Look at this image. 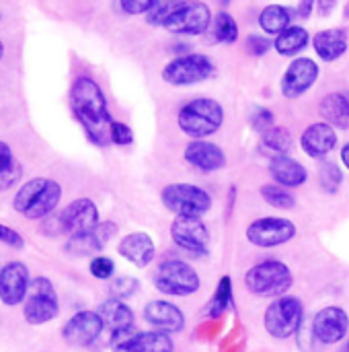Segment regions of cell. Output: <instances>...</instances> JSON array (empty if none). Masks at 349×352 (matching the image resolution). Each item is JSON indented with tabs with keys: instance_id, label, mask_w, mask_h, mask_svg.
Masks as SVG:
<instances>
[{
	"instance_id": "obj_42",
	"label": "cell",
	"mask_w": 349,
	"mask_h": 352,
	"mask_svg": "<svg viewBox=\"0 0 349 352\" xmlns=\"http://www.w3.org/2000/svg\"><path fill=\"white\" fill-rule=\"evenodd\" d=\"M119 6H121V10H125L130 14H142V12L148 14V10L154 6V0H121Z\"/></svg>"
},
{
	"instance_id": "obj_4",
	"label": "cell",
	"mask_w": 349,
	"mask_h": 352,
	"mask_svg": "<svg viewBox=\"0 0 349 352\" xmlns=\"http://www.w3.org/2000/svg\"><path fill=\"white\" fill-rule=\"evenodd\" d=\"M294 285L292 270L280 260H265L255 264L245 274V287L259 297H284Z\"/></svg>"
},
{
	"instance_id": "obj_48",
	"label": "cell",
	"mask_w": 349,
	"mask_h": 352,
	"mask_svg": "<svg viewBox=\"0 0 349 352\" xmlns=\"http://www.w3.org/2000/svg\"><path fill=\"white\" fill-rule=\"evenodd\" d=\"M2 56H4V43L0 41V60H2Z\"/></svg>"
},
{
	"instance_id": "obj_21",
	"label": "cell",
	"mask_w": 349,
	"mask_h": 352,
	"mask_svg": "<svg viewBox=\"0 0 349 352\" xmlns=\"http://www.w3.org/2000/svg\"><path fill=\"white\" fill-rule=\"evenodd\" d=\"M302 151L313 159H325L337 146V132L327 122L311 124L300 136Z\"/></svg>"
},
{
	"instance_id": "obj_2",
	"label": "cell",
	"mask_w": 349,
	"mask_h": 352,
	"mask_svg": "<svg viewBox=\"0 0 349 352\" xmlns=\"http://www.w3.org/2000/svg\"><path fill=\"white\" fill-rule=\"evenodd\" d=\"M60 200H62V186L58 182L49 177H35L19 188L12 206L19 214L37 221L53 212Z\"/></svg>"
},
{
	"instance_id": "obj_26",
	"label": "cell",
	"mask_w": 349,
	"mask_h": 352,
	"mask_svg": "<svg viewBox=\"0 0 349 352\" xmlns=\"http://www.w3.org/2000/svg\"><path fill=\"white\" fill-rule=\"evenodd\" d=\"M97 314L101 316V320H103V324H105V328H109L111 330V334L113 332H121V330H130V328H134V311H132V307L130 305H125L123 301H119V299H107V301H103L99 307H97Z\"/></svg>"
},
{
	"instance_id": "obj_18",
	"label": "cell",
	"mask_w": 349,
	"mask_h": 352,
	"mask_svg": "<svg viewBox=\"0 0 349 352\" xmlns=\"http://www.w3.org/2000/svg\"><path fill=\"white\" fill-rule=\"evenodd\" d=\"M31 289L29 270L23 262H8L0 270V301L8 307H14L25 301Z\"/></svg>"
},
{
	"instance_id": "obj_22",
	"label": "cell",
	"mask_w": 349,
	"mask_h": 352,
	"mask_svg": "<svg viewBox=\"0 0 349 352\" xmlns=\"http://www.w3.org/2000/svg\"><path fill=\"white\" fill-rule=\"evenodd\" d=\"M117 252L121 258H125L130 264L138 266V268H146L150 266V262L154 260L156 256V245L152 241V237L144 231H136V233H130L125 235L119 245H117Z\"/></svg>"
},
{
	"instance_id": "obj_31",
	"label": "cell",
	"mask_w": 349,
	"mask_h": 352,
	"mask_svg": "<svg viewBox=\"0 0 349 352\" xmlns=\"http://www.w3.org/2000/svg\"><path fill=\"white\" fill-rule=\"evenodd\" d=\"M212 37L220 43H234L239 39V25L237 19L228 12H218L212 21Z\"/></svg>"
},
{
	"instance_id": "obj_34",
	"label": "cell",
	"mask_w": 349,
	"mask_h": 352,
	"mask_svg": "<svg viewBox=\"0 0 349 352\" xmlns=\"http://www.w3.org/2000/svg\"><path fill=\"white\" fill-rule=\"evenodd\" d=\"M344 184V171L331 161H323L319 167V186L327 194H337Z\"/></svg>"
},
{
	"instance_id": "obj_16",
	"label": "cell",
	"mask_w": 349,
	"mask_h": 352,
	"mask_svg": "<svg viewBox=\"0 0 349 352\" xmlns=\"http://www.w3.org/2000/svg\"><path fill=\"white\" fill-rule=\"evenodd\" d=\"M319 74H321V68L313 58H294L284 72L282 95L286 99L302 97L319 80Z\"/></svg>"
},
{
	"instance_id": "obj_1",
	"label": "cell",
	"mask_w": 349,
	"mask_h": 352,
	"mask_svg": "<svg viewBox=\"0 0 349 352\" xmlns=\"http://www.w3.org/2000/svg\"><path fill=\"white\" fill-rule=\"evenodd\" d=\"M70 107L93 144H111V126L115 120L109 113L107 99L99 82L88 76H78L70 89Z\"/></svg>"
},
{
	"instance_id": "obj_28",
	"label": "cell",
	"mask_w": 349,
	"mask_h": 352,
	"mask_svg": "<svg viewBox=\"0 0 349 352\" xmlns=\"http://www.w3.org/2000/svg\"><path fill=\"white\" fill-rule=\"evenodd\" d=\"M311 43V35L302 25H290L274 39V47L280 56H296Z\"/></svg>"
},
{
	"instance_id": "obj_23",
	"label": "cell",
	"mask_w": 349,
	"mask_h": 352,
	"mask_svg": "<svg viewBox=\"0 0 349 352\" xmlns=\"http://www.w3.org/2000/svg\"><path fill=\"white\" fill-rule=\"evenodd\" d=\"M269 175L282 188H300L309 179L306 167L290 155H274L269 159Z\"/></svg>"
},
{
	"instance_id": "obj_39",
	"label": "cell",
	"mask_w": 349,
	"mask_h": 352,
	"mask_svg": "<svg viewBox=\"0 0 349 352\" xmlns=\"http://www.w3.org/2000/svg\"><path fill=\"white\" fill-rule=\"evenodd\" d=\"M132 142H134V130L123 122H113V126H111V144L128 146Z\"/></svg>"
},
{
	"instance_id": "obj_14",
	"label": "cell",
	"mask_w": 349,
	"mask_h": 352,
	"mask_svg": "<svg viewBox=\"0 0 349 352\" xmlns=\"http://www.w3.org/2000/svg\"><path fill=\"white\" fill-rule=\"evenodd\" d=\"M349 334V316L346 309L331 305L323 307L313 318V336L317 342L331 346L339 344L348 338Z\"/></svg>"
},
{
	"instance_id": "obj_13",
	"label": "cell",
	"mask_w": 349,
	"mask_h": 352,
	"mask_svg": "<svg viewBox=\"0 0 349 352\" xmlns=\"http://www.w3.org/2000/svg\"><path fill=\"white\" fill-rule=\"evenodd\" d=\"M171 237L179 250L191 256H206L210 250V229L202 219L177 217L171 223Z\"/></svg>"
},
{
	"instance_id": "obj_3",
	"label": "cell",
	"mask_w": 349,
	"mask_h": 352,
	"mask_svg": "<svg viewBox=\"0 0 349 352\" xmlns=\"http://www.w3.org/2000/svg\"><path fill=\"white\" fill-rule=\"evenodd\" d=\"M179 128L183 130V134L202 140L206 136L216 134L222 124H224V107L210 97H200V99H191L189 103H185L179 109L177 116Z\"/></svg>"
},
{
	"instance_id": "obj_15",
	"label": "cell",
	"mask_w": 349,
	"mask_h": 352,
	"mask_svg": "<svg viewBox=\"0 0 349 352\" xmlns=\"http://www.w3.org/2000/svg\"><path fill=\"white\" fill-rule=\"evenodd\" d=\"M212 10L206 2H185L179 12H175L165 29L177 35H202L212 27Z\"/></svg>"
},
{
	"instance_id": "obj_35",
	"label": "cell",
	"mask_w": 349,
	"mask_h": 352,
	"mask_svg": "<svg viewBox=\"0 0 349 352\" xmlns=\"http://www.w3.org/2000/svg\"><path fill=\"white\" fill-rule=\"evenodd\" d=\"M261 198L274 206V208H284V210H290L296 206V198L282 186L278 184H269V186H263L261 188Z\"/></svg>"
},
{
	"instance_id": "obj_29",
	"label": "cell",
	"mask_w": 349,
	"mask_h": 352,
	"mask_svg": "<svg viewBox=\"0 0 349 352\" xmlns=\"http://www.w3.org/2000/svg\"><path fill=\"white\" fill-rule=\"evenodd\" d=\"M292 23V12L288 6L282 4H269L261 10L259 14V27L269 33V35H280L282 31H286Z\"/></svg>"
},
{
	"instance_id": "obj_44",
	"label": "cell",
	"mask_w": 349,
	"mask_h": 352,
	"mask_svg": "<svg viewBox=\"0 0 349 352\" xmlns=\"http://www.w3.org/2000/svg\"><path fill=\"white\" fill-rule=\"evenodd\" d=\"M315 8H317V2H300L298 8H296V14L298 16H309Z\"/></svg>"
},
{
	"instance_id": "obj_8",
	"label": "cell",
	"mask_w": 349,
	"mask_h": 352,
	"mask_svg": "<svg viewBox=\"0 0 349 352\" xmlns=\"http://www.w3.org/2000/svg\"><path fill=\"white\" fill-rule=\"evenodd\" d=\"M58 314H60V299L53 283L45 276H37L35 280H31V289L23 305V316L27 324L43 326L56 320Z\"/></svg>"
},
{
	"instance_id": "obj_47",
	"label": "cell",
	"mask_w": 349,
	"mask_h": 352,
	"mask_svg": "<svg viewBox=\"0 0 349 352\" xmlns=\"http://www.w3.org/2000/svg\"><path fill=\"white\" fill-rule=\"evenodd\" d=\"M337 352H349V338L344 342V344H341V346H339V351Z\"/></svg>"
},
{
	"instance_id": "obj_27",
	"label": "cell",
	"mask_w": 349,
	"mask_h": 352,
	"mask_svg": "<svg viewBox=\"0 0 349 352\" xmlns=\"http://www.w3.org/2000/svg\"><path fill=\"white\" fill-rule=\"evenodd\" d=\"M319 111L323 116V120L335 128V130H348L349 128V97L335 91L329 93L321 99L319 103Z\"/></svg>"
},
{
	"instance_id": "obj_5",
	"label": "cell",
	"mask_w": 349,
	"mask_h": 352,
	"mask_svg": "<svg viewBox=\"0 0 349 352\" xmlns=\"http://www.w3.org/2000/svg\"><path fill=\"white\" fill-rule=\"evenodd\" d=\"M304 320V305L298 297L284 295L267 305L263 314L265 332L276 340H288L300 332Z\"/></svg>"
},
{
	"instance_id": "obj_24",
	"label": "cell",
	"mask_w": 349,
	"mask_h": 352,
	"mask_svg": "<svg viewBox=\"0 0 349 352\" xmlns=\"http://www.w3.org/2000/svg\"><path fill=\"white\" fill-rule=\"evenodd\" d=\"M315 52L325 62H335L348 52V33L341 27H331L315 33L313 37Z\"/></svg>"
},
{
	"instance_id": "obj_40",
	"label": "cell",
	"mask_w": 349,
	"mask_h": 352,
	"mask_svg": "<svg viewBox=\"0 0 349 352\" xmlns=\"http://www.w3.org/2000/svg\"><path fill=\"white\" fill-rule=\"evenodd\" d=\"M274 45L272 39H267L265 35H249L247 39V50L255 56V58H261L269 52V47Z\"/></svg>"
},
{
	"instance_id": "obj_41",
	"label": "cell",
	"mask_w": 349,
	"mask_h": 352,
	"mask_svg": "<svg viewBox=\"0 0 349 352\" xmlns=\"http://www.w3.org/2000/svg\"><path fill=\"white\" fill-rule=\"evenodd\" d=\"M0 241L10 245V248H14V250H23L25 248V239L21 237V233H16L14 229L6 227L2 223H0Z\"/></svg>"
},
{
	"instance_id": "obj_7",
	"label": "cell",
	"mask_w": 349,
	"mask_h": 352,
	"mask_svg": "<svg viewBox=\"0 0 349 352\" xmlns=\"http://www.w3.org/2000/svg\"><path fill=\"white\" fill-rule=\"evenodd\" d=\"M160 200L177 217L202 219L212 208V196L195 184H171L163 190Z\"/></svg>"
},
{
	"instance_id": "obj_38",
	"label": "cell",
	"mask_w": 349,
	"mask_h": 352,
	"mask_svg": "<svg viewBox=\"0 0 349 352\" xmlns=\"http://www.w3.org/2000/svg\"><path fill=\"white\" fill-rule=\"evenodd\" d=\"M88 270H91V274H93L95 278L107 280V278H111L113 272H115V262H113L111 258H107V256H97V258L91 260Z\"/></svg>"
},
{
	"instance_id": "obj_49",
	"label": "cell",
	"mask_w": 349,
	"mask_h": 352,
	"mask_svg": "<svg viewBox=\"0 0 349 352\" xmlns=\"http://www.w3.org/2000/svg\"><path fill=\"white\" fill-rule=\"evenodd\" d=\"M0 270H2V268H0Z\"/></svg>"
},
{
	"instance_id": "obj_20",
	"label": "cell",
	"mask_w": 349,
	"mask_h": 352,
	"mask_svg": "<svg viewBox=\"0 0 349 352\" xmlns=\"http://www.w3.org/2000/svg\"><path fill=\"white\" fill-rule=\"evenodd\" d=\"M183 157L191 167H195L204 173L220 171L226 167V153L210 140H191L185 146Z\"/></svg>"
},
{
	"instance_id": "obj_32",
	"label": "cell",
	"mask_w": 349,
	"mask_h": 352,
	"mask_svg": "<svg viewBox=\"0 0 349 352\" xmlns=\"http://www.w3.org/2000/svg\"><path fill=\"white\" fill-rule=\"evenodd\" d=\"M183 4L185 2H181V0H169V2L167 0H154V6L146 14V23L152 27H165V23L175 12H179L183 8Z\"/></svg>"
},
{
	"instance_id": "obj_9",
	"label": "cell",
	"mask_w": 349,
	"mask_h": 352,
	"mask_svg": "<svg viewBox=\"0 0 349 352\" xmlns=\"http://www.w3.org/2000/svg\"><path fill=\"white\" fill-rule=\"evenodd\" d=\"M216 74V64L210 60L206 54H187L173 58L165 68H163V78L165 82L173 87H187V85H197L208 80L210 76Z\"/></svg>"
},
{
	"instance_id": "obj_30",
	"label": "cell",
	"mask_w": 349,
	"mask_h": 352,
	"mask_svg": "<svg viewBox=\"0 0 349 352\" xmlns=\"http://www.w3.org/2000/svg\"><path fill=\"white\" fill-rule=\"evenodd\" d=\"M232 305V278L230 276H222L218 287H216V293L208 305V316L210 318H220L222 314H226Z\"/></svg>"
},
{
	"instance_id": "obj_45",
	"label": "cell",
	"mask_w": 349,
	"mask_h": 352,
	"mask_svg": "<svg viewBox=\"0 0 349 352\" xmlns=\"http://www.w3.org/2000/svg\"><path fill=\"white\" fill-rule=\"evenodd\" d=\"M317 6H319V12L321 14H327V12H331L333 10V2H317Z\"/></svg>"
},
{
	"instance_id": "obj_6",
	"label": "cell",
	"mask_w": 349,
	"mask_h": 352,
	"mask_svg": "<svg viewBox=\"0 0 349 352\" xmlns=\"http://www.w3.org/2000/svg\"><path fill=\"white\" fill-rule=\"evenodd\" d=\"M152 280L160 293L171 295V297H189V295L197 293L202 287V278L193 270V266H189L187 262L177 260V258L165 260L154 270Z\"/></svg>"
},
{
	"instance_id": "obj_46",
	"label": "cell",
	"mask_w": 349,
	"mask_h": 352,
	"mask_svg": "<svg viewBox=\"0 0 349 352\" xmlns=\"http://www.w3.org/2000/svg\"><path fill=\"white\" fill-rule=\"evenodd\" d=\"M341 163L348 167V171H349V142L344 146V148H341Z\"/></svg>"
},
{
	"instance_id": "obj_33",
	"label": "cell",
	"mask_w": 349,
	"mask_h": 352,
	"mask_svg": "<svg viewBox=\"0 0 349 352\" xmlns=\"http://www.w3.org/2000/svg\"><path fill=\"white\" fill-rule=\"evenodd\" d=\"M261 140L276 155H288V151L292 146V134H290V130L286 126H274L272 130H267L263 134Z\"/></svg>"
},
{
	"instance_id": "obj_11",
	"label": "cell",
	"mask_w": 349,
	"mask_h": 352,
	"mask_svg": "<svg viewBox=\"0 0 349 352\" xmlns=\"http://www.w3.org/2000/svg\"><path fill=\"white\" fill-rule=\"evenodd\" d=\"M113 352H175V342L163 332H140L136 328L113 332L109 338Z\"/></svg>"
},
{
	"instance_id": "obj_43",
	"label": "cell",
	"mask_w": 349,
	"mask_h": 352,
	"mask_svg": "<svg viewBox=\"0 0 349 352\" xmlns=\"http://www.w3.org/2000/svg\"><path fill=\"white\" fill-rule=\"evenodd\" d=\"M14 167V155H12V148L0 140V177L8 175V171Z\"/></svg>"
},
{
	"instance_id": "obj_17",
	"label": "cell",
	"mask_w": 349,
	"mask_h": 352,
	"mask_svg": "<svg viewBox=\"0 0 349 352\" xmlns=\"http://www.w3.org/2000/svg\"><path fill=\"white\" fill-rule=\"evenodd\" d=\"M103 330L105 324L97 311H78L64 324L62 338L70 346H91L99 340Z\"/></svg>"
},
{
	"instance_id": "obj_19",
	"label": "cell",
	"mask_w": 349,
	"mask_h": 352,
	"mask_svg": "<svg viewBox=\"0 0 349 352\" xmlns=\"http://www.w3.org/2000/svg\"><path fill=\"white\" fill-rule=\"evenodd\" d=\"M144 320L163 334H179L185 330V314L169 301H150L144 305Z\"/></svg>"
},
{
	"instance_id": "obj_37",
	"label": "cell",
	"mask_w": 349,
	"mask_h": 352,
	"mask_svg": "<svg viewBox=\"0 0 349 352\" xmlns=\"http://www.w3.org/2000/svg\"><path fill=\"white\" fill-rule=\"evenodd\" d=\"M138 289H140V280H138V278L119 276V278H115V280L109 285V295H111V299L123 301V299L132 297L134 293H138Z\"/></svg>"
},
{
	"instance_id": "obj_10",
	"label": "cell",
	"mask_w": 349,
	"mask_h": 352,
	"mask_svg": "<svg viewBox=\"0 0 349 352\" xmlns=\"http://www.w3.org/2000/svg\"><path fill=\"white\" fill-rule=\"evenodd\" d=\"M99 208L91 198L72 200L58 217V229L72 237L91 235L99 229Z\"/></svg>"
},
{
	"instance_id": "obj_36",
	"label": "cell",
	"mask_w": 349,
	"mask_h": 352,
	"mask_svg": "<svg viewBox=\"0 0 349 352\" xmlns=\"http://www.w3.org/2000/svg\"><path fill=\"white\" fill-rule=\"evenodd\" d=\"M274 122H276V116L272 109H267L263 105H253V109L249 113V124L255 132H261V136H263L267 130H272L276 126Z\"/></svg>"
},
{
	"instance_id": "obj_25",
	"label": "cell",
	"mask_w": 349,
	"mask_h": 352,
	"mask_svg": "<svg viewBox=\"0 0 349 352\" xmlns=\"http://www.w3.org/2000/svg\"><path fill=\"white\" fill-rule=\"evenodd\" d=\"M117 233V227L113 223H101L99 229L91 235H82V237H72L66 243V252L74 254V256H91L101 252L107 241Z\"/></svg>"
},
{
	"instance_id": "obj_12",
	"label": "cell",
	"mask_w": 349,
	"mask_h": 352,
	"mask_svg": "<svg viewBox=\"0 0 349 352\" xmlns=\"http://www.w3.org/2000/svg\"><path fill=\"white\" fill-rule=\"evenodd\" d=\"M296 237V225L282 217H263L247 227L249 243L257 248H278Z\"/></svg>"
}]
</instances>
